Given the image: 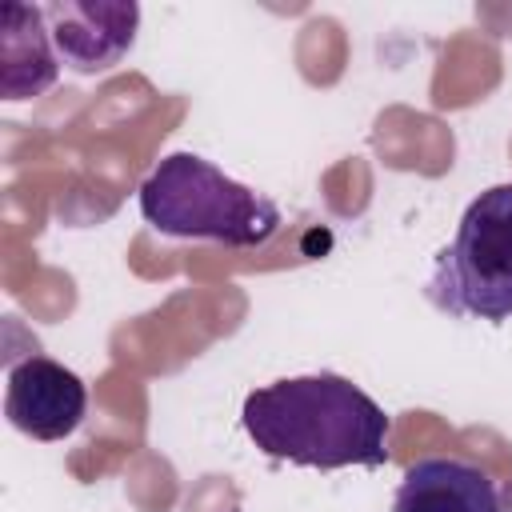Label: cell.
I'll use <instances>...</instances> for the list:
<instances>
[{
  "mask_svg": "<svg viewBox=\"0 0 512 512\" xmlns=\"http://www.w3.org/2000/svg\"><path fill=\"white\" fill-rule=\"evenodd\" d=\"M240 420L264 456L304 468H380L392 456L384 408L332 372L292 376L248 392Z\"/></svg>",
  "mask_w": 512,
  "mask_h": 512,
  "instance_id": "cell-1",
  "label": "cell"
},
{
  "mask_svg": "<svg viewBox=\"0 0 512 512\" xmlns=\"http://www.w3.org/2000/svg\"><path fill=\"white\" fill-rule=\"evenodd\" d=\"M140 216L176 240H216L228 248H260L280 228V208L224 176L196 152L164 156L136 192Z\"/></svg>",
  "mask_w": 512,
  "mask_h": 512,
  "instance_id": "cell-2",
  "label": "cell"
},
{
  "mask_svg": "<svg viewBox=\"0 0 512 512\" xmlns=\"http://www.w3.org/2000/svg\"><path fill=\"white\" fill-rule=\"evenodd\" d=\"M428 296L448 316L512 320V184H492L464 208L432 264Z\"/></svg>",
  "mask_w": 512,
  "mask_h": 512,
  "instance_id": "cell-3",
  "label": "cell"
},
{
  "mask_svg": "<svg viewBox=\"0 0 512 512\" xmlns=\"http://www.w3.org/2000/svg\"><path fill=\"white\" fill-rule=\"evenodd\" d=\"M48 36L72 72H108L128 56L140 28V8L132 0H52L44 4Z\"/></svg>",
  "mask_w": 512,
  "mask_h": 512,
  "instance_id": "cell-4",
  "label": "cell"
},
{
  "mask_svg": "<svg viewBox=\"0 0 512 512\" xmlns=\"http://www.w3.org/2000/svg\"><path fill=\"white\" fill-rule=\"evenodd\" d=\"M88 412L84 380L52 356H28L8 368L4 416L16 432L32 440H64L80 428Z\"/></svg>",
  "mask_w": 512,
  "mask_h": 512,
  "instance_id": "cell-5",
  "label": "cell"
},
{
  "mask_svg": "<svg viewBox=\"0 0 512 512\" xmlns=\"http://www.w3.org/2000/svg\"><path fill=\"white\" fill-rule=\"evenodd\" d=\"M392 512H500L496 480L460 456H424L408 464Z\"/></svg>",
  "mask_w": 512,
  "mask_h": 512,
  "instance_id": "cell-6",
  "label": "cell"
},
{
  "mask_svg": "<svg viewBox=\"0 0 512 512\" xmlns=\"http://www.w3.org/2000/svg\"><path fill=\"white\" fill-rule=\"evenodd\" d=\"M60 76V56L48 36L44 8L4 4L0 8V92L8 100H28L52 88Z\"/></svg>",
  "mask_w": 512,
  "mask_h": 512,
  "instance_id": "cell-7",
  "label": "cell"
}]
</instances>
